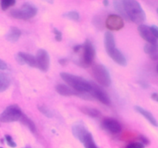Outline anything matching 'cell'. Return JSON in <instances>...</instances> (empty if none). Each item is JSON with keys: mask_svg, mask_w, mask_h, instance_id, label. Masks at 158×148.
Returning <instances> with one entry per match:
<instances>
[{"mask_svg": "<svg viewBox=\"0 0 158 148\" xmlns=\"http://www.w3.org/2000/svg\"><path fill=\"white\" fill-rule=\"evenodd\" d=\"M22 35V32L19 28L11 27L8 33L6 35V39L11 43H15L19 40Z\"/></svg>", "mask_w": 158, "mask_h": 148, "instance_id": "cell-16", "label": "cell"}, {"mask_svg": "<svg viewBox=\"0 0 158 148\" xmlns=\"http://www.w3.org/2000/svg\"><path fill=\"white\" fill-rule=\"evenodd\" d=\"M0 148H3V147H0Z\"/></svg>", "mask_w": 158, "mask_h": 148, "instance_id": "cell-42", "label": "cell"}, {"mask_svg": "<svg viewBox=\"0 0 158 148\" xmlns=\"http://www.w3.org/2000/svg\"><path fill=\"white\" fill-rule=\"evenodd\" d=\"M5 139H6V143L8 144V146H10V147L12 148L16 147V143H15V142L14 141V140L12 139V137H11L10 135H6L5 136Z\"/></svg>", "mask_w": 158, "mask_h": 148, "instance_id": "cell-27", "label": "cell"}, {"mask_svg": "<svg viewBox=\"0 0 158 148\" xmlns=\"http://www.w3.org/2000/svg\"><path fill=\"white\" fill-rule=\"evenodd\" d=\"M139 84L140 85V86H141L142 88H144V89H148V88H149V84H148V83H146V82L143 81V80L139 82Z\"/></svg>", "mask_w": 158, "mask_h": 148, "instance_id": "cell-33", "label": "cell"}, {"mask_svg": "<svg viewBox=\"0 0 158 148\" xmlns=\"http://www.w3.org/2000/svg\"><path fill=\"white\" fill-rule=\"evenodd\" d=\"M156 70H157V72H158V64H157V68H156Z\"/></svg>", "mask_w": 158, "mask_h": 148, "instance_id": "cell-40", "label": "cell"}, {"mask_svg": "<svg viewBox=\"0 0 158 148\" xmlns=\"http://www.w3.org/2000/svg\"><path fill=\"white\" fill-rule=\"evenodd\" d=\"M38 12V9L32 3L26 2L20 9H14L10 11V15L14 18L28 20L33 18Z\"/></svg>", "mask_w": 158, "mask_h": 148, "instance_id": "cell-4", "label": "cell"}, {"mask_svg": "<svg viewBox=\"0 0 158 148\" xmlns=\"http://www.w3.org/2000/svg\"><path fill=\"white\" fill-rule=\"evenodd\" d=\"M19 120L21 121V123H23V124H24L25 126L32 133V134H35V132H36V126H35V123H34V122L32 121L31 119H29L26 114L23 113V115H22Z\"/></svg>", "mask_w": 158, "mask_h": 148, "instance_id": "cell-19", "label": "cell"}, {"mask_svg": "<svg viewBox=\"0 0 158 148\" xmlns=\"http://www.w3.org/2000/svg\"><path fill=\"white\" fill-rule=\"evenodd\" d=\"M137 29H138V32L140 35L145 41H147L150 44L158 45V40L153 35L149 26L144 24H140L139 25Z\"/></svg>", "mask_w": 158, "mask_h": 148, "instance_id": "cell-11", "label": "cell"}, {"mask_svg": "<svg viewBox=\"0 0 158 148\" xmlns=\"http://www.w3.org/2000/svg\"><path fill=\"white\" fill-rule=\"evenodd\" d=\"M59 63L63 65V66H64V65H66V63H67V60H66V58L60 59V60H59Z\"/></svg>", "mask_w": 158, "mask_h": 148, "instance_id": "cell-36", "label": "cell"}, {"mask_svg": "<svg viewBox=\"0 0 158 148\" xmlns=\"http://www.w3.org/2000/svg\"><path fill=\"white\" fill-rule=\"evenodd\" d=\"M92 91L90 92V94H92V97H95L99 101L101 102L103 104L110 106L111 104V101L107 93L100 86H97L95 84H92Z\"/></svg>", "mask_w": 158, "mask_h": 148, "instance_id": "cell-10", "label": "cell"}, {"mask_svg": "<svg viewBox=\"0 0 158 148\" xmlns=\"http://www.w3.org/2000/svg\"><path fill=\"white\" fill-rule=\"evenodd\" d=\"M104 46L108 56L118 65L126 66L127 64L126 57L123 53L117 49L115 46V39L114 34L111 32H105L104 35Z\"/></svg>", "mask_w": 158, "mask_h": 148, "instance_id": "cell-3", "label": "cell"}, {"mask_svg": "<svg viewBox=\"0 0 158 148\" xmlns=\"http://www.w3.org/2000/svg\"><path fill=\"white\" fill-rule=\"evenodd\" d=\"M113 3H114V9H115V10L122 15V18H123L127 20H129L127 15V13L125 12L124 9H123V4H122V1L115 0V1H114V2Z\"/></svg>", "mask_w": 158, "mask_h": 148, "instance_id": "cell-22", "label": "cell"}, {"mask_svg": "<svg viewBox=\"0 0 158 148\" xmlns=\"http://www.w3.org/2000/svg\"><path fill=\"white\" fill-rule=\"evenodd\" d=\"M122 4L129 20L139 25L145 21L146 14L138 2L136 0H123Z\"/></svg>", "mask_w": 158, "mask_h": 148, "instance_id": "cell-2", "label": "cell"}, {"mask_svg": "<svg viewBox=\"0 0 158 148\" xmlns=\"http://www.w3.org/2000/svg\"><path fill=\"white\" fill-rule=\"evenodd\" d=\"M18 55L21 57L24 64H27L31 67H36V60L33 55L23 52H19Z\"/></svg>", "mask_w": 158, "mask_h": 148, "instance_id": "cell-17", "label": "cell"}, {"mask_svg": "<svg viewBox=\"0 0 158 148\" xmlns=\"http://www.w3.org/2000/svg\"><path fill=\"white\" fill-rule=\"evenodd\" d=\"M83 143L84 145L85 148H98V146L96 144L95 141H94V139L93 137L92 134L89 132L85 137Z\"/></svg>", "mask_w": 158, "mask_h": 148, "instance_id": "cell-21", "label": "cell"}, {"mask_svg": "<svg viewBox=\"0 0 158 148\" xmlns=\"http://www.w3.org/2000/svg\"><path fill=\"white\" fill-rule=\"evenodd\" d=\"M82 48H83V45H77V46H75L73 47V51L75 52H79Z\"/></svg>", "mask_w": 158, "mask_h": 148, "instance_id": "cell-34", "label": "cell"}, {"mask_svg": "<svg viewBox=\"0 0 158 148\" xmlns=\"http://www.w3.org/2000/svg\"><path fill=\"white\" fill-rule=\"evenodd\" d=\"M134 109H135L136 112H137L138 113H140V115L143 116V117H144L151 125H153V126H158V121L156 120L155 117H154V115H153L150 111L147 110L144 108L139 106H134Z\"/></svg>", "mask_w": 158, "mask_h": 148, "instance_id": "cell-14", "label": "cell"}, {"mask_svg": "<svg viewBox=\"0 0 158 148\" xmlns=\"http://www.w3.org/2000/svg\"><path fill=\"white\" fill-rule=\"evenodd\" d=\"M56 90L58 92L60 95L64 96V97H70V96H77L78 92H77L76 91H74L73 89H71L69 86H66L65 84H60L56 85Z\"/></svg>", "mask_w": 158, "mask_h": 148, "instance_id": "cell-15", "label": "cell"}, {"mask_svg": "<svg viewBox=\"0 0 158 148\" xmlns=\"http://www.w3.org/2000/svg\"><path fill=\"white\" fill-rule=\"evenodd\" d=\"M126 148H144V145L142 144L140 142H135V143H131L128 144Z\"/></svg>", "mask_w": 158, "mask_h": 148, "instance_id": "cell-29", "label": "cell"}, {"mask_svg": "<svg viewBox=\"0 0 158 148\" xmlns=\"http://www.w3.org/2000/svg\"><path fill=\"white\" fill-rule=\"evenodd\" d=\"M60 77L71 89H74V91L77 92L84 93V92H90L92 91V83L88 82L83 77L68 72H61Z\"/></svg>", "mask_w": 158, "mask_h": 148, "instance_id": "cell-1", "label": "cell"}, {"mask_svg": "<svg viewBox=\"0 0 158 148\" xmlns=\"http://www.w3.org/2000/svg\"><path fill=\"white\" fill-rule=\"evenodd\" d=\"M23 148H31V146H25V147H23Z\"/></svg>", "mask_w": 158, "mask_h": 148, "instance_id": "cell-39", "label": "cell"}, {"mask_svg": "<svg viewBox=\"0 0 158 148\" xmlns=\"http://www.w3.org/2000/svg\"><path fill=\"white\" fill-rule=\"evenodd\" d=\"M15 4V0H2L1 2V8L3 11L7 10L11 6Z\"/></svg>", "mask_w": 158, "mask_h": 148, "instance_id": "cell-26", "label": "cell"}, {"mask_svg": "<svg viewBox=\"0 0 158 148\" xmlns=\"http://www.w3.org/2000/svg\"><path fill=\"white\" fill-rule=\"evenodd\" d=\"M124 26V23L121 16L115 14L108 15L106 19V26L109 30L118 31Z\"/></svg>", "mask_w": 158, "mask_h": 148, "instance_id": "cell-9", "label": "cell"}, {"mask_svg": "<svg viewBox=\"0 0 158 148\" xmlns=\"http://www.w3.org/2000/svg\"><path fill=\"white\" fill-rule=\"evenodd\" d=\"M150 29H151L153 35H154V36H155V38L158 40V27L157 26H155V25H153V26H151V27H150Z\"/></svg>", "mask_w": 158, "mask_h": 148, "instance_id": "cell-30", "label": "cell"}, {"mask_svg": "<svg viewBox=\"0 0 158 148\" xmlns=\"http://www.w3.org/2000/svg\"><path fill=\"white\" fill-rule=\"evenodd\" d=\"M151 99H152L153 100H154V101L157 102L158 103V93L157 92H154V93H152V95H151Z\"/></svg>", "mask_w": 158, "mask_h": 148, "instance_id": "cell-35", "label": "cell"}, {"mask_svg": "<svg viewBox=\"0 0 158 148\" xmlns=\"http://www.w3.org/2000/svg\"><path fill=\"white\" fill-rule=\"evenodd\" d=\"M157 13H158V8H157Z\"/></svg>", "mask_w": 158, "mask_h": 148, "instance_id": "cell-41", "label": "cell"}, {"mask_svg": "<svg viewBox=\"0 0 158 148\" xmlns=\"http://www.w3.org/2000/svg\"><path fill=\"white\" fill-rule=\"evenodd\" d=\"M63 16L64 17V18H69V19L73 20V21L75 22H78L80 18V14H79V12H77V11H70V12H65L63 15Z\"/></svg>", "mask_w": 158, "mask_h": 148, "instance_id": "cell-24", "label": "cell"}, {"mask_svg": "<svg viewBox=\"0 0 158 148\" xmlns=\"http://www.w3.org/2000/svg\"><path fill=\"white\" fill-rule=\"evenodd\" d=\"M93 76L97 83L102 86L107 87L111 84V77L106 66L102 64H97L92 69Z\"/></svg>", "mask_w": 158, "mask_h": 148, "instance_id": "cell-5", "label": "cell"}, {"mask_svg": "<svg viewBox=\"0 0 158 148\" xmlns=\"http://www.w3.org/2000/svg\"><path fill=\"white\" fill-rule=\"evenodd\" d=\"M52 32H53V33L55 34L56 40L57 42L61 41L62 39H63V34H62V32H60L59 29H57L56 28H54V29H52Z\"/></svg>", "mask_w": 158, "mask_h": 148, "instance_id": "cell-28", "label": "cell"}, {"mask_svg": "<svg viewBox=\"0 0 158 148\" xmlns=\"http://www.w3.org/2000/svg\"><path fill=\"white\" fill-rule=\"evenodd\" d=\"M35 60H36V67L42 72H47L49 68L50 59L46 50L43 49H39L36 52Z\"/></svg>", "mask_w": 158, "mask_h": 148, "instance_id": "cell-7", "label": "cell"}, {"mask_svg": "<svg viewBox=\"0 0 158 148\" xmlns=\"http://www.w3.org/2000/svg\"><path fill=\"white\" fill-rule=\"evenodd\" d=\"M83 63L86 65H89L94 62L96 56V50L94 45L89 41V39H86L83 45Z\"/></svg>", "mask_w": 158, "mask_h": 148, "instance_id": "cell-8", "label": "cell"}, {"mask_svg": "<svg viewBox=\"0 0 158 148\" xmlns=\"http://www.w3.org/2000/svg\"><path fill=\"white\" fill-rule=\"evenodd\" d=\"M80 111L83 113L89 116V117H93V118H98L101 116V113L100 110L95 109V108L88 107V106H81L80 107Z\"/></svg>", "mask_w": 158, "mask_h": 148, "instance_id": "cell-18", "label": "cell"}, {"mask_svg": "<svg viewBox=\"0 0 158 148\" xmlns=\"http://www.w3.org/2000/svg\"><path fill=\"white\" fill-rule=\"evenodd\" d=\"M38 109L40 111V113H42L45 117H48V118H52L53 117V114L51 112L50 109H48V107H46V106L40 105V106H38Z\"/></svg>", "mask_w": 158, "mask_h": 148, "instance_id": "cell-25", "label": "cell"}, {"mask_svg": "<svg viewBox=\"0 0 158 148\" xmlns=\"http://www.w3.org/2000/svg\"><path fill=\"white\" fill-rule=\"evenodd\" d=\"M72 133L77 140L83 143L85 137L89 133V131L87 130V128L86 127L83 121H79L73 125Z\"/></svg>", "mask_w": 158, "mask_h": 148, "instance_id": "cell-13", "label": "cell"}, {"mask_svg": "<svg viewBox=\"0 0 158 148\" xmlns=\"http://www.w3.org/2000/svg\"><path fill=\"white\" fill-rule=\"evenodd\" d=\"M139 140H140V143H141L143 145H148L150 143V140H148V138H147L145 136L143 135H140V137H139Z\"/></svg>", "mask_w": 158, "mask_h": 148, "instance_id": "cell-31", "label": "cell"}, {"mask_svg": "<svg viewBox=\"0 0 158 148\" xmlns=\"http://www.w3.org/2000/svg\"><path fill=\"white\" fill-rule=\"evenodd\" d=\"M102 127L111 134H119L121 131L122 127L120 123L117 120L113 118H106L102 121Z\"/></svg>", "mask_w": 158, "mask_h": 148, "instance_id": "cell-12", "label": "cell"}, {"mask_svg": "<svg viewBox=\"0 0 158 148\" xmlns=\"http://www.w3.org/2000/svg\"><path fill=\"white\" fill-rule=\"evenodd\" d=\"M22 115H23L22 109L18 105H9L0 114V122H2V123L15 122L20 120Z\"/></svg>", "mask_w": 158, "mask_h": 148, "instance_id": "cell-6", "label": "cell"}, {"mask_svg": "<svg viewBox=\"0 0 158 148\" xmlns=\"http://www.w3.org/2000/svg\"><path fill=\"white\" fill-rule=\"evenodd\" d=\"M150 57H151V60H158V53H156V54H154V55L150 56Z\"/></svg>", "mask_w": 158, "mask_h": 148, "instance_id": "cell-37", "label": "cell"}, {"mask_svg": "<svg viewBox=\"0 0 158 148\" xmlns=\"http://www.w3.org/2000/svg\"><path fill=\"white\" fill-rule=\"evenodd\" d=\"M143 51L150 56L154 55V54L158 53V45L150 44V43H147L143 47Z\"/></svg>", "mask_w": 158, "mask_h": 148, "instance_id": "cell-23", "label": "cell"}, {"mask_svg": "<svg viewBox=\"0 0 158 148\" xmlns=\"http://www.w3.org/2000/svg\"><path fill=\"white\" fill-rule=\"evenodd\" d=\"M8 69V65L6 64V63L5 61H3L2 60L0 59V69L1 70H5V69Z\"/></svg>", "mask_w": 158, "mask_h": 148, "instance_id": "cell-32", "label": "cell"}, {"mask_svg": "<svg viewBox=\"0 0 158 148\" xmlns=\"http://www.w3.org/2000/svg\"><path fill=\"white\" fill-rule=\"evenodd\" d=\"M11 83L10 77L6 73L0 72V92L6 91Z\"/></svg>", "mask_w": 158, "mask_h": 148, "instance_id": "cell-20", "label": "cell"}, {"mask_svg": "<svg viewBox=\"0 0 158 148\" xmlns=\"http://www.w3.org/2000/svg\"><path fill=\"white\" fill-rule=\"evenodd\" d=\"M103 4L105 7H107V6H109V1H108V0H103Z\"/></svg>", "mask_w": 158, "mask_h": 148, "instance_id": "cell-38", "label": "cell"}]
</instances>
